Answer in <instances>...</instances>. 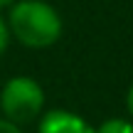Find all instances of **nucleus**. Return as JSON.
Masks as SVG:
<instances>
[{"label":"nucleus","mask_w":133,"mask_h":133,"mask_svg":"<svg viewBox=\"0 0 133 133\" xmlns=\"http://www.w3.org/2000/svg\"><path fill=\"white\" fill-rule=\"evenodd\" d=\"M10 35L20 39V44L32 49L49 47L62 35V17L49 3L42 0H20L12 3L8 17Z\"/></svg>","instance_id":"obj_1"},{"label":"nucleus","mask_w":133,"mask_h":133,"mask_svg":"<svg viewBox=\"0 0 133 133\" xmlns=\"http://www.w3.org/2000/svg\"><path fill=\"white\" fill-rule=\"evenodd\" d=\"M44 106V91L32 76H12L0 91L3 116L12 123H27L37 118Z\"/></svg>","instance_id":"obj_2"},{"label":"nucleus","mask_w":133,"mask_h":133,"mask_svg":"<svg viewBox=\"0 0 133 133\" xmlns=\"http://www.w3.org/2000/svg\"><path fill=\"white\" fill-rule=\"evenodd\" d=\"M39 133H96L84 123V118L69 111H49L39 121Z\"/></svg>","instance_id":"obj_3"},{"label":"nucleus","mask_w":133,"mask_h":133,"mask_svg":"<svg viewBox=\"0 0 133 133\" xmlns=\"http://www.w3.org/2000/svg\"><path fill=\"white\" fill-rule=\"evenodd\" d=\"M96 133H133V126L123 118H109L99 126Z\"/></svg>","instance_id":"obj_4"},{"label":"nucleus","mask_w":133,"mask_h":133,"mask_svg":"<svg viewBox=\"0 0 133 133\" xmlns=\"http://www.w3.org/2000/svg\"><path fill=\"white\" fill-rule=\"evenodd\" d=\"M8 44H10V27H8V20L0 17V54L8 49Z\"/></svg>","instance_id":"obj_5"},{"label":"nucleus","mask_w":133,"mask_h":133,"mask_svg":"<svg viewBox=\"0 0 133 133\" xmlns=\"http://www.w3.org/2000/svg\"><path fill=\"white\" fill-rule=\"evenodd\" d=\"M0 133H22V131H20L17 123H12L8 118H0Z\"/></svg>","instance_id":"obj_6"},{"label":"nucleus","mask_w":133,"mask_h":133,"mask_svg":"<svg viewBox=\"0 0 133 133\" xmlns=\"http://www.w3.org/2000/svg\"><path fill=\"white\" fill-rule=\"evenodd\" d=\"M126 106H128V114H131V118H133V84H131V89H128V99H126Z\"/></svg>","instance_id":"obj_7"},{"label":"nucleus","mask_w":133,"mask_h":133,"mask_svg":"<svg viewBox=\"0 0 133 133\" xmlns=\"http://www.w3.org/2000/svg\"><path fill=\"white\" fill-rule=\"evenodd\" d=\"M15 0H0V8H8V5H12Z\"/></svg>","instance_id":"obj_8"}]
</instances>
